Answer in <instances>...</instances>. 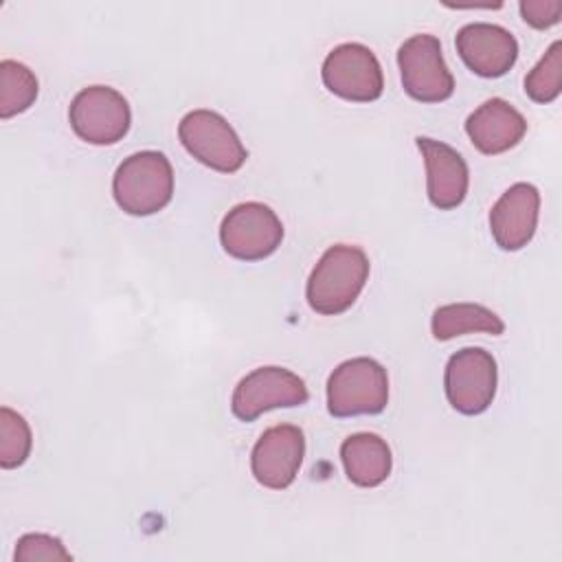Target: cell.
Instances as JSON below:
<instances>
[{"mask_svg":"<svg viewBox=\"0 0 562 562\" xmlns=\"http://www.w3.org/2000/svg\"><path fill=\"white\" fill-rule=\"evenodd\" d=\"M415 143L424 156L426 191L430 204L439 211L457 209L465 200L470 184V173L463 156L450 145L428 136H417Z\"/></svg>","mask_w":562,"mask_h":562,"instance_id":"13","label":"cell"},{"mask_svg":"<svg viewBox=\"0 0 562 562\" xmlns=\"http://www.w3.org/2000/svg\"><path fill=\"white\" fill-rule=\"evenodd\" d=\"M310 400L303 378L277 364L252 369L244 375L231 397V411L241 422H252L272 408H292Z\"/></svg>","mask_w":562,"mask_h":562,"instance_id":"8","label":"cell"},{"mask_svg":"<svg viewBox=\"0 0 562 562\" xmlns=\"http://www.w3.org/2000/svg\"><path fill=\"white\" fill-rule=\"evenodd\" d=\"M68 121L81 140L90 145H114L127 134L132 110L119 90L88 86L70 101Z\"/></svg>","mask_w":562,"mask_h":562,"instance_id":"6","label":"cell"},{"mask_svg":"<svg viewBox=\"0 0 562 562\" xmlns=\"http://www.w3.org/2000/svg\"><path fill=\"white\" fill-rule=\"evenodd\" d=\"M540 193L529 182L512 184L490 211V231L503 250L525 248L538 226Z\"/></svg>","mask_w":562,"mask_h":562,"instance_id":"14","label":"cell"},{"mask_svg":"<svg viewBox=\"0 0 562 562\" xmlns=\"http://www.w3.org/2000/svg\"><path fill=\"white\" fill-rule=\"evenodd\" d=\"M112 195L127 215H154L173 195V169L169 158L156 149L127 156L114 171Z\"/></svg>","mask_w":562,"mask_h":562,"instance_id":"2","label":"cell"},{"mask_svg":"<svg viewBox=\"0 0 562 562\" xmlns=\"http://www.w3.org/2000/svg\"><path fill=\"white\" fill-rule=\"evenodd\" d=\"M178 138L195 160L222 173L239 171L248 158L233 125L206 108L191 110L180 119Z\"/></svg>","mask_w":562,"mask_h":562,"instance_id":"4","label":"cell"},{"mask_svg":"<svg viewBox=\"0 0 562 562\" xmlns=\"http://www.w3.org/2000/svg\"><path fill=\"white\" fill-rule=\"evenodd\" d=\"M369 257L360 246H329L310 272L305 296L310 307L323 316L347 312L369 279Z\"/></svg>","mask_w":562,"mask_h":562,"instance_id":"1","label":"cell"},{"mask_svg":"<svg viewBox=\"0 0 562 562\" xmlns=\"http://www.w3.org/2000/svg\"><path fill=\"white\" fill-rule=\"evenodd\" d=\"M37 99V77L15 59L0 61V119L29 110Z\"/></svg>","mask_w":562,"mask_h":562,"instance_id":"18","label":"cell"},{"mask_svg":"<svg viewBox=\"0 0 562 562\" xmlns=\"http://www.w3.org/2000/svg\"><path fill=\"white\" fill-rule=\"evenodd\" d=\"M305 457V435L294 424H277L261 432L250 454V470L259 485L285 490L299 474Z\"/></svg>","mask_w":562,"mask_h":562,"instance_id":"11","label":"cell"},{"mask_svg":"<svg viewBox=\"0 0 562 562\" xmlns=\"http://www.w3.org/2000/svg\"><path fill=\"white\" fill-rule=\"evenodd\" d=\"M562 90V44L555 40L525 77V92L536 103H551Z\"/></svg>","mask_w":562,"mask_h":562,"instance_id":"20","label":"cell"},{"mask_svg":"<svg viewBox=\"0 0 562 562\" xmlns=\"http://www.w3.org/2000/svg\"><path fill=\"white\" fill-rule=\"evenodd\" d=\"M323 83L340 99L369 103L382 97L384 75L375 53L360 42H345L331 48L321 68Z\"/></svg>","mask_w":562,"mask_h":562,"instance_id":"10","label":"cell"},{"mask_svg":"<svg viewBox=\"0 0 562 562\" xmlns=\"http://www.w3.org/2000/svg\"><path fill=\"white\" fill-rule=\"evenodd\" d=\"M465 134L487 156L516 147L527 134L525 116L505 99L492 97L465 119Z\"/></svg>","mask_w":562,"mask_h":562,"instance_id":"15","label":"cell"},{"mask_svg":"<svg viewBox=\"0 0 562 562\" xmlns=\"http://www.w3.org/2000/svg\"><path fill=\"white\" fill-rule=\"evenodd\" d=\"M283 239L279 215L263 202L235 204L220 224L222 248L241 261L270 257Z\"/></svg>","mask_w":562,"mask_h":562,"instance_id":"7","label":"cell"},{"mask_svg":"<svg viewBox=\"0 0 562 562\" xmlns=\"http://www.w3.org/2000/svg\"><path fill=\"white\" fill-rule=\"evenodd\" d=\"M397 66L406 94L422 103H441L454 92V77L443 61L441 42L430 33L411 35L397 48Z\"/></svg>","mask_w":562,"mask_h":562,"instance_id":"5","label":"cell"},{"mask_svg":"<svg viewBox=\"0 0 562 562\" xmlns=\"http://www.w3.org/2000/svg\"><path fill=\"white\" fill-rule=\"evenodd\" d=\"M496 360L483 347H463L450 356L443 371V389L450 406L461 415H479L496 395Z\"/></svg>","mask_w":562,"mask_h":562,"instance_id":"9","label":"cell"},{"mask_svg":"<svg viewBox=\"0 0 562 562\" xmlns=\"http://www.w3.org/2000/svg\"><path fill=\"white\" fill-rule=\"evenodd\" d=\"M430 329L437 340H450L472 331L501 336L505 331V323L496 312L481 303H448L432 312Z\"/></svg>","mask_w":562,"mask_h":562,"instance_id":"17","label":"cell"},{"mask_svg":"<svg viewBox=\"0 0 562 562\" xmlns=\"http://www.w3.org/2000/svg\"><path fill=\"white\" fill-rule=\"evenodd\" d=\"M340 459L347 479L358 487H378L393 468L389 443L375 432H356L340 443Z\"/></svg>","mask_w":562,"mask_h":562,"instance_id":"16","label":"cell"},{"mask_svg":"<svg viewBox=\"0 0 562 562\" xmlns=\"http://www.w3.org/2000/svg\"><path fill=\"white\" fill-rule=\"evenodd\" d=\"M386 369L369 356L340 362L327 378V411L334 417L378 415L386 408Z\"/></svg>","mask_w":562,"mask_h":562,"instance_id":"3","label":"cell"},{"mask_svg":"<svg viewBox=\"0 0 562 562\" xmlns=\"http://www.w3.org/2000/svg\"><path fill=\"white\" fill-rule=\"evenodd\" d=\"M520 15L533 29H549L560 22L562 2L560 0H520Z\"/></svg>","mask_w":562,"mask_h":562,"instance_id":"22","label":"cell"},{"mask_svg":"<svg viewBox=\"0 0 562 562\" xmlns=\"http://www.w3.org/2000/svg\"><path fill=\"white\" fill-rule=\"evenodd\" d=\"M454 44L463 64L485 79L503 77L518 59L516 37L492 22H470L461 26Z\"/></svg>","mask_w":562,"mask_h":562,"instance_id":"12","label":"cell"},{"mask_svg":"<svg viewBox=\"0 0 562 562\" xmlns=\"http://www.w3.org/2000/svg\"><path fill=\"white\" fill-rule=\"evenodd\" d=\"M15 562H55V560H72L70 551L64 547V542L50 533H24L18 538Z\"/></svg>","mask_w":562,"mask_h":562,"instance_id":"21","label":"cell"},{"mask_svg":"<svg viewBox=\"0 0 562 562\" xmlns=\"http://www.w3.org/2000/svg\"><path fill=\"white\" fill-rule=\"evenodd\" d=\"M33 448L29 422L13 408H0V468L13 470L22 465Z\"/></svg>","mask_w":562,"mask_h":562,"instance_id":"19","label":"cell"}]
</instances>
